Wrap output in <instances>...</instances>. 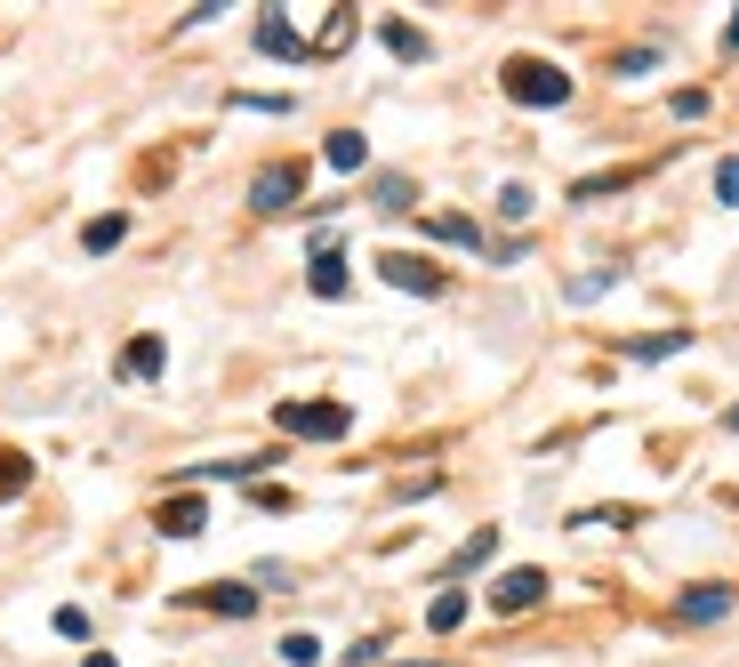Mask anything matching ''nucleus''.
<instances>
[{
	"label": "nucleus",
	"instance_id": "1",
	"mask_svg": "<svg viewBox=\"0 0 739 667\" xmlns=\"http://www.w3.org/2000/svg\"><path fill=\"white\" fill-rule=\"evenodd\" d=\"M498 89H507L515 105H539V113L570 105V73L547 64V57H507V64H498Z\"/></svg>",
	"mask_w": 739,
	"mask_h": 667
},
{
	"label": "nucleus",
	"instance_id": "2",
	"mask_svg": "<svg viewBox=\"0 0 739 667\" xmlns=\"http://www.w3.org/2000/svg\"><path fill=\"white\" fill-rule=\"evenodd\" d=\"M274 426L282 435H306V443H338L354 426V411L346 403H274Z\"/></svg>",
	"mask_w": 739,
	"mask_h": 667
},
{
	"label": "nucleus",
	"instance_id": "3",
	"mask_svg": "<svg viewBox=\"0 0 739 667\" xmlns=\"http://www.w3.org/2000/svg\"><path fill=\"white\" fill-rule=\"evenodd\" d=\"M297 193H306V161H265V170L250 178V210L257 218H282Z\"/></svg>",
	"mask_w": 739,
	"mask_h": 667
},
{
	"label": "nucleus",
	"instance_id": "4",
	"mask_svg": "<svg viewBox=\"0 0 739 667\" xmlns=\"http://www.w3.org/2000/svg\"><path fill=\"white\" fill-rule=\"evenodd\" d=\"M378 274H386L394 290H411V297H443V290H451V274H443V265H426L418 250H386Z\"/></svg>",
	"mask_w": 739,
	"mask_h": 667
},
{
	"label": "nucleus",
	"instance_id": "5",
	"mask_svg": "<svg viewBox=\"0 0 739 667\" xmlns=\"http://www.w3.org/2000/svg\"><path fill=\"white\" fill-rule=\"evenodd\" d=\"M539 604H547V572H539V563H523V572H507V579L490 587V612H507V619L515 612H539Z\"/></svg>",
	"mask_w": 739,
	"mask_h": 667
},
{
	"label": "nucleus",
	"instance_id": "6",
	"mask_svg": "<svg viewBox=\"0 0 739 667\" xmlns=\"http://www.w3.org/2000/svg\"><path fill=\"white\" fill-rule=\"evenodd\" d=\"M201 523H210L201 498H161V507H153V530H161V539H201Z\"/></svg>",
	"mask_w": 739,
	"mask_h": 667
},
{
	"label": "nucleus",
	"instance_id": "7",
	"mask_svg": "<svg viewBox=\"0 0 739 667\" xmlns=\"http://www.w3.org/2000/svg\"><path fill=\"white\" fill-rule=\"evenodd\" d=\"M676 619H691V627L731 619V587H684V595H676Z\"/></svg>",
	"mask_w": 739,
	"mask_h": 667
},
{
	"label": "nucleus",
	"instance_id": "8",
	"mask_svg": "<svg viewBox=\"0 0 739 667\" xmlns=\"http://www.w3.org/2000/svg\"><path fill=\"white\" fill-rule=\"evenodd\" d=\"M265 466H274V451L265 458H201V466H185V483H257Z\"/></svg>",
	"mask_w": 739,
	"mask_h": 667
},
{
	"label": "nucleus",
	"instance_id": "9",
	"mask_svg": "<svg viewBox=\"0 0 739 667\" xmlns=\"http://www.w3.org/2000/svg\"><path fill=\"white\" fill-rule=\"evenodd\" d=\"M161 371H170V346L161 338H129L121 362H113V378H161Z\"/></svg>",
	"mask_w": 739,
	"mask_h": 667
},
{
	"label": "nucleus",
	"instance_id": "10",
	"mask_svg": "<svg viewBox=\"0 0 739 667\" xmlns=\"http://www.w3.org/2000/svg\"><path fill=\"white\" fill-rule=\"evenodd\" d=\"M193 604H201V612H217V619H250V612H257V587L217 579V587H193Z\"/></svg>",
	"mask_w": 739,
	"mask_h": 667
},
{
	"label": "nucleus",
	"instance_id": "11",
	"mask_svg": "<svg viewBox=\"0 0 739 667\" xmlns=\"http://www.w3.org/2000/svg\"><path fill=\"white\" fill-rule=\"evenodd\" d=\"M257 49H265V57H282V64H297V57H314L306 41H297V24H290V17H274V9L257 17Z\"/></svg>",
	"mask_w": 739,
	"mask_h": 667
},
{
	"label": "nucleus",
	"instance_id": "12",
	"mask_svg": "<svg viewBox=\"0 0 739 667\" xmlns=\"http://www.w3.org/2000/svg\"><path fill=\"white\" fill-rule=\"evenodd\" d=\"M306 290H314V297H346V257L330 250V242H314V265H306Z\"/></svg>",
	"mask_w": 739,
	"mask_h": 667
},
{
	"label": "nucleus",
	"instance_id": "13",
	"mask_svg": "<svg viewBox=\"0 0 739 667\" xmlns=\"http://www.w3.org/2000/svg\"><path fill=\"white\" fill-rule=\"evenodd\" d=\"M378 41H386L402 64H426V57H434V41H426L418 24H402V17H386V24H378Z\"/></svg>",
	"mask_w": 739,
	"mask_h": 667
},
{
	"label": "nucleus",
	"instance_id": "14",
	"mask_svg": "<svg viewBox=\"0 0 739 667\" xmlns=\"http://www.w3.org/2000/svg\"><path fill=\"white\" fill-rule=\"evenodd\" d=\"M322 161H330V170L346 178V170H362V161H370V138H362V129H338V138L322 145Z\"/></svg>",
	"mask_w": 739,
	"mask_h": 667
},
{
	"label": "nucleus",
	"instance_id": "15",
	"mask_svg": "<svg viewBox=\"0 0 739 667\" xmlns=\"http://www.w3.org/2000/svg\"><path fill=\"white\" fill-rule=\"evenodd\" d=\"M121 233H129V218H121V210H105V218H89V225H81V250H89V257H105V250H121Z\"/></svg>",
	"mask_w": 739,
	"mask_h": 667
},
{
	"label": "nucleus",
	"instance_id": "16",
	"mask_svg": "<svg viewBox=\"0 0 739 667\" xmlns=\"http://www.w3.org/2000/svg\"><path fill=\"white\" fill-rule=\"evenodd\" d=\"M426 233H434V242H451V250H490L475 218H426Z\"/></svg>",
	"mask_w": 739,
	"mask_h": 667
},
{
	"label": "nucleus",
	"instance_id": "17",
	"mask_svg": "<svg viewBox=\"0 0 739 667\" xmlns=\"http://www.w3.org/2000/svg\"><path fill=\"white\" fill-rule=\"evenodd\" d=\"M426 627H434V636L466 627V587H443V595H434V604H426Z\"/></svg>",
	"mask_w": 739,
	"mask_h": 667
},
{
	"label": "nucleus",
	"instance_id": "18",
	"mask_svg": "<svg viewBox=\"0 0 739 667\" xmlns=\"http://www.w3.org/2000/svg\"><path fill=\"white\" fill-rule=\"evenodd\" d=\"M490 555H498V530L483 523V530H475V539H466V547L451 555V579H466V572H483V563H490Z\"/></svg>",
	"mask_w": 739,
	"mask_h": 667
},
{
	"label": "nucleus",
	"instance_id": "19",
	"mask_svg": "<svg viewBox=\"0 0 739 667\" xmlns=\"http://www.w3.org/2000/svg\"><path fill=\"white\" fill-rule=\"evenodd\" d=\"M691 346V330H667V338H627V362H667V354H684Z\"/></svg>",
	"mask_w": 739,
	"mask_h": 667
},
{
	"label": "nucleus",
	"instance_id": "20",
	"mask_svg": "<svg viewBox=\"0 0 739 667\" xmlns=\"http://www.w3.org/2000/svg\"><path fill=\"white\" fill-rule=\"evenodd\" d=\"M282 667H322V636H306V627L282 636Z\"/></svg>",
	"mask_w": 739,
	"mask_h": 667
},
{
	"label": "nucleus",
	"instance_id": "21",
	"mask_svg": "<svg viewBox=\"0 0 739 667\" xmlns=\"http://www.w3.org/2000/svg\"><path fill=\"white\" fill-rule=\"evenodd\" d=\"M530 210H539V193H530V185H498V218H507V225H523Z\"/></svg>",
	"mask_w": 739,
	"mask_h": 667
},
{
	"label": "nucleus",
	"instance_id": "22",
	"mask_svg": "<svg viewBox=\"0 0 739 667\" xmlns=\"http://www.w3.org/2000/svg\"><path fill=\"white\" fill-rule=\"evenodd\" d=\"M24 483H32V458L24 451H0V498H17Z\"/></svg>",
	"mask_w": 739,
	"mask_h": 667
},
{
	"label": "nucleus",
	"instance_id": "23",
	"mask_svg": "<svg viewBox=\"0 0 739 667\" xmlns=\"http://www.w3.org/2000/svg\"><path fill=\"white\" fill-rule=\"evenodd\" d=\"M354 41V9H338V17H330L322 32H314V57H330V49H346Z\"/></svg>",
	"mask_w": 739,
	"mask_h": 667
},
{
	"label": "nucleus",
	"instance_id": "24",
	"mask_svg": "<svg viewBox=\"0 0 739 667\" xmlns=\"http://www.w3.org/2000/svg\"><path fill=\"white\" fill-rule=\"evenodd\" d=\"M570 523H587V530H627V523H644L635 507H587V515H570Z\"/></svg>",
	"mask_w": 739,
	"mask_h": 667
},
{
	"label": "nucleus",
	"instance_id": "25",
	"mask_svg": "<svg viewBox=\"0 0 739 667\" xmlns=\"http://www.w3.org/2000/svg\"><path fill=\"white\" fill-rule=\"evenodd\" d=\"M370 202H378V210H411L418 193H411V178H394V170H386V178H378V193H370Z\"/></svg>",
	"mask_w": 739,
	"mask_h": 667
},
{
	"label": "nucleus",
	"instance_id": "26",
	"mask_svg": "<svg viewBox=\"0 0 739 667\" xmlns=\"http://www.w3.org/2000/svg\"><path fill=\"white\" fill-rule=\"evenodd\" d=\"M611 282H619V265H603V274H579V282H570V297H579V306H587V297H603Z\"/></svg>",
	"mask_w": 739,
	"mask_h": 667
},
{
	"label": "nucleus",
	"instance_id": "27",
	"mask_svg": "<svg viewBox=\"0 0 739 667\" xmlns=\"http://www.w3.org/2000/svg\"><path fill=\"white\" fill-rule=\"evenodd\" d=\"M57 636H64V644H89V612L64 604V612H57Z\"/></svg>",
	"mask_w": 739,
	"mask_h": 667
},
{
	"label": "nucleus",
	"instance_id": "28",
	"mask_svg": "<svg viewBox=\"0 0 739 667\" xmlns=\"http://www.w3.org/2000/svg\"><path fill=\"white\" fill-rule=\"evenodd\" d=\"M716 202H739V153L716 161Z\"/></svg>",
	"mask_w": 739,
	"mask_h": 667
},
{
	"label": "nucleus",
	"instance_id": "29",
	"mask_svg": "<svg viewBox=\"0 0 739 667\" xmlns=\"http://www.w3.org/2000/svg\"><path fill=\"white\" fill-rule=\"evenodd\" d=\"M89 667H113V651H89Z\"/></svg>",
	"mask_w": 739,
	"mask_h": 667
},
{
	"label": "nucleus",
	"instance_id": "30",
	"mask_svg": "<svg viewBox=\"0 0 739 667\" xmlns=\"http://www.w3.org/2000/svg\"><path fill=\"white\" fill-rule=\"evenodd\" d=\"M723 49H739V17H731V32H723Z\"/></svg>",
	"mask_w": 739,
	"mask_h": 667
},
{
	"label": "nucleus",
	"instance_id": "31",
	"mask_svg": "<svg viewBox=\"0 0 739 667\" xmlns=\"http://www.w3.org/2000/svg\"><path fill=\"white\" fill-rule=\"evenodd\" d=\"M402 667H451V659H402Z\"/></svg>",
	"mask_w": 739,
	"mask_h": 667
}]
</instances>
